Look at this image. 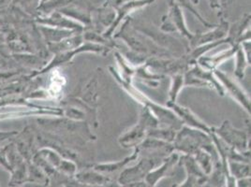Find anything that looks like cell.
<instances>
[{
  "mask_svg": "<svg viewBox=\"0 0 251 187\" xmlns=\"http://www.w3.org/2000/svg\"><path fill=\"white\" fill-rule=\"evenodd\" d=\"M11 173V179L9 183L10 187H19L25 185V183H26L28 180V171L25 165V162L16 166Z\"/></svg>",
  "mask_w": 251,
  "mask_h": 187,
  "instance_id": "1",
  "label": "cell"
}]
</instances>
